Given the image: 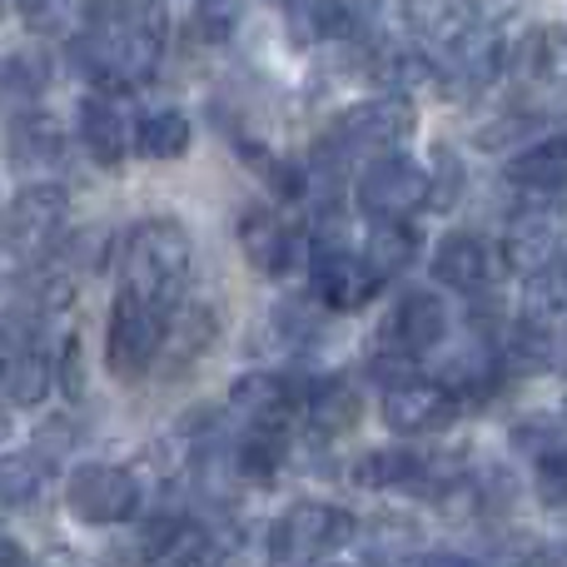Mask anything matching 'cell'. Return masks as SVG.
I'll return each instance as SVG.
<instances>
[{"mask_svg":"<svg viewBox=\"0 0 567 567\" xmlns=\"http://www.w3.org/2000/svg\"><path fill=\"white\" fill-rule=\"evenodd\" d=\"M303 419L313 423L319 433H349L353 423L363 419V399L349 379H319L309 393H303Z\"/></svg>","mask_w":567,"mask_h":567,"instance_id":"21","label":"cell"},{"mask_svg":"<svg viewBox=\"0 0 567 567\" xmlns=\"http://www.w3.org/2000/svg\"><path fill=\"white\" fill-rule=\"evenodd\" d=\"M70 443H75V423H70V419L40 423V433H35V453H40V458H60Z\"/></svg>","mask_w":567,"mask_h":567,"instance_id":"41","label":"cell"},{"mask_svg":"<svg viewBox=\"0 0 567 567\" xmlns=\"http://www.w3.org/2000/svg\"><path fill=\"white\" fill-rule=\"evenodd\" d=\"M538 130H543V120H538V115L508 110V115H498V120H488V125H478L473 145H478V150H508V145H518V140L538 135Z\"/></svg>","mask_w":567,"mask_h":567,"instance_id":"37","label":"cell"},{"mask_svg":"<svg viewBox=\"0 0 567 567\" xmlns=\"http://www.w3.org/2000/svg\"><path fill=\"white\" fill-rule=\"evenodd\" d=\"M135 150L145 159H179L189 150V120L179 110H150L135 125Z\"/></svg>","mask_w":567,"mask_h":567,"instance_id":"30","label":"cell"},{"mask_svg":"<svg viewBox=\"0 0 567 567\" xmlns=\"http://www.w3.org/2000/svg\"><path fill=\"white\" fill-rule=\"evenodd\" d=\"M503 179L538 199H553L567 189V135H548V140H533L523 145L518 155L503 165Z\"/></svg>","mask_w":567,"mask_h":567,"instance_id":"18","label":"cell"},{"mask_svg":"<svg viewBox=\"0 0 567 567\" xmlns=\"http://www.w3.org/2000/svg\"><path fill=\"white\" fill-rule=\"evenodd\" d=\"M493 269H498V255H493L488 239L473 235V229H453V235H443L439 249H433V279L458 293H483L493 284Z\"/></svg>","mask_w":567,"mask_h":567,"instance_id":"16","label":"cell"},{"mask_svg":"<svg viewBox=\"0 0 567 567\" xmlns=\"http://www.w3.org/2000/svg\"><path fill=\"white\" fill-rule=\"evenodd\" d=\"M235 468L245 473L249 483H275L279 468H284V433H269V429H255L235 453Z\"/></svg>","mask_w":567,"mask_h":567,"instance_id":"34","label":"cell"},{"mask_svg":"<svg viewBox=\"0 0 567 567\" xmlns=\"http://www.w3.org/2000/svg\"><path fill=\"white\" fill-rule=\"evenodd\" d=\"M508 65L523 80H563L567 65V30L563 25H528L508 45Z\"/></svg>","mask_w":567,"mask_h":567,"instance_id":"20","label":"cell"},{"mask_svg":"<svg viewBox=\"0 0 567 567\" xmlns=\"http://www.w3.org/2000/svg\"><path fill=\"white\" fill-rule=\"evenodd\" d=\"M309 16H313V30H319V35L353 40L369 30L373 16H379V0H313Z\"/></svg>","mask_w":567,"mask_h":567,"instance_id":"32","label":"cell"},{"mask_svg":"<svg viewBox=\"0 0 567 567\" xmlns=\"http://www.w3.org/2000/svg\"><path fill=\"white\" fill-rule=\"evenodd\" d=\"M449 50L463 85H493L503 75V65H508V45H503V35L493 25H468Z\"/></svg>","mask_w":567,"mask_h":567,"instance_id":"22","label":"cell"},{"mask_svg":"<svg viewBox=\"0 0 567 567\" xmlns=\"http://www.w3.org/2000/svg\"><path fill=\"white\" fill-rule=\"evenodd\" d=\"M463 413L453 389L433 379H409L399 389H383V423L393 433H439Z\"/></svg>","mask_w":567,"mask_h":567,"instance_id":"11","label":"cell"},{"mask_svg":"<svg viewBox=\"0 0 567 567\" xmlns=\"http://www.w3.org/2000/svg\"><path fill=\"white\" fill-rule=\"evenodd\" d=\"M165 333H169V309H159V303L120 289L115 303H110V319H105V363H110V373H115L120 383H140L150 363L159 359V349H165Z\"/></svg>","mask_w":567,"mask_h":567,"instance_id":"3","label":"cell"},{"mask_svg":"<svg viewBox=\"0 0 567 567\" xmlns=\"http://www.w3.org/2000/svg\"><path fill=\"white\" fill-rule=\"evenodd\" d=\"M50 80V60L35 50H16L0 60V100H35Z\"/></svg>","mask_w":567,"mask_h":567,"instance_id":"33","label":"cell"},{"mask_svg":"<svg viewBox=\"0 0 567 567\" xmlns=\"http://www.w3.org/2000/svg\"><path fill=\"white\" fill-rule=\"evenodd\" d=\"M513 443H518V449H528V453H538V458H548V453L567 449V443H558V429H553L548 419H523L518 433H513Z\"/></svg>","mask_w":567,"mask_h":567,"instance_id":"40","label":"cell"},{"mask_svg":"<svg viewBox=\"0 0 567 567\" xmlns=\"http://www.w3.org/2000/svg\"><path fill=\"white\" fill-rule=\"evenodd\" d=\"M379 284L383 279L373 275L363 255H349L343 245H313V255H309V289H313V299H319L323 309H333V313L363 309V303L379 293Z\"/></svg>","mask_w":567,"mask_h":567,"instance_id":"9","label":"cell"},{"mask_svg":"<svg viewBox=\"0 0 567 567\" xmlns=\"http://www.w3.org/2000/svg\"><path fill=\"white\" fill-rule=\"evenodd\" d=\"M468 10H473V0H403V25L423 40L453 45V40L473 25Z\"/></svg>","mask_w":567,"mask_h":567,"instance_id":"26","label":"cell"},{"mask_svg":"<svg viewBox=\"0 0 567 567\" xmlns=\"http://www.w3.org/2000/svg\"><path fill=\"white\" fill-rule=\"evenodd\" d=\"M538 498L548 508H567V449L538 458Z\"/></svg>","mask_w":567,"mask_h":567,"instance_id":"39","label":"cell"},{"mask_svg":"<svg viewBox=\"0 0 567 567\" xmlns=\"http://www.w3.org/2000/svg\"><path fill=\"white\" fill-rule=\"evenodd\" d=\"M413 125H419V110H413V100L403 95H373V100H359V105H349L339 120H333V145L343 150V155H393V150L403 145V140L413 135Z\"/></svg>","mask_w":567,"mask_h":567,"instance_id":"4","label":"cell"},{"mask_svg":"<svg viewBox=\"0 0 567 567\" xmlns=\"http://www.w3.org/2000/svg\"><path fill=\"white\" fill-rule=\"evenodd\" d=\"M563 419H567V399H563Z\"/></svg>","mask_w":567,"mask_h":567,"instance_id":"47","label":"cell"},{"mask_svg":"<svg viewBox=\"0 0 567 567\" xmlns=\"http://www.w3.org/2000/svg\"><path fill=\"white\" fill-rule=\"evenodd\" d=\"M359 488H423L429 483V458L413 449H379L363 453L359 468H353Z\"/></svg>","mask_w":567,"mask_h":567,"instance_id":"23","label":"cell"},{"mask_svg":"<svg viewBox=\"0 0 567 567\" xmlns=\"http://www.w3.org/2000/svg\"><path fill=\"white\" fill-rule=\"evenodd\" d=\"M523 567H567V553L563 548H533Z\"/></svg>","mask_w":567,"mask_h":567,"instance_id":"43","label":"cell"},{"mask_svg":"<svg viewBox=\"0 0 567 567\" xmlns=\"http://www.w3.org/2000/svg\"><path fill=\"white\" fill-rule=\"evenodd\" d=\"M229 409H235L249 429L284 433L293 413L303 409V393L293 389L289 379H279V373H245V379L229 389Z\"/></svg>","mask_w":567,"mask_h":567,"instance_id":"15","label":"cell"},{"mask_svg":"<svg viewBox=\"0 0 567 567\" xmlns=\"http://www.w3.org/2000/svg\"><path fill=\"white\" fill-rule=\"evenodd\" d=\"M523 319H533V323H558L567 319V249L563 255H553L548 265L538 269V275H528V293H523Z\"/></svg>","mask_w":567,"mask_h":567,"instance_id":"29","label":"cell"},{"mask_svg":"<svg viewBox=\"0 0 567 567\" xmlns=\"http://www.w3.org/2000/svg\"><path fill=\"white\" fill-rule=\"evenodd\" d=\"M189 229L169 215H150L140 225H130L125 245H120V265H125V289L140 299L159 303V309H175L179 289L189 279Z\"/></svg>","mask_w":567,"mask_h":567,"instance_id":"2","label":"cell"},{"mask_svg":"<svg viewBox=\"0 0 567 567\" xmlns=\"http://www.w3.org/2000/svg\"><path fill=\"white\" fill-rule=\"evenodd\" d=\"M75 6L80 0H20V16H25V25L40 30V35H65Z\"/></svg>","mask_w":567,"mask_h":567,"instance_id":"38","label":"cell"},{"mask_svg":"<svg viewBox=\"0 0 567 567\" xmlns=\"http://www.w3.org/2000/svg\"><path fill=\"white\" fill-rule=\"evenodd\" d=\"M60 383H65L70 399L85 393V373H80V339H65V353H60Z\"/></svg>","mask_w":567,"mask_h":567,"instance_id":"42","label":"cell"},{"mask_svg":"<svg viewBox=\"0 0 567 567\" xmlns=\"http://www.w3.org/2000/svg\"><path fill=\"white\" fill-rule=\"evenodd\" d=\"M65 508L90 528H110V523L135 518L140 483L120 463H80L65 478Z\"/></svg>","mask_w":567,"mask_h":567,"instance_id":"6","label":"cell"},{"mask_svg":"<svg viewBox=\"0 0 567 567\" xmlns=\"http://www.w3.org/2000/svg\"><path fill=\"white\" fill-rule=\"evenodd\" d=\"M65 215H70V195L55 185V179H35L25 185L6 209V245L10 255L20 259H45L50 249L65 235Z\"/></svg>","mask_w":567,"mask_h":567,"instance_id":"5","label":"cell"},{"mask_svg":"<svg viewBox=\"0 0 567 567\" xmlns=\"http://www.w3.org/2000/svg\"><path fill=\"white\" fill-rule=\"evenodd\" d=\"M0 433H6V413H0Z\"/></svg>","mask_w":567,"mask_h":567,"instance_id":"46","label":"cell"},{"mask_svg":"<svg viewBox=\"0 0 567 567\" xmlns=\"http://www.w3.org/2000/svg\"><path fill=\"white\" fill-rule=\"evenodd\" d=\"M553 363H558V369L567 373V333H563V339H558V343H553Z\"/></svg>","mask_w":567,"mask_h":567,"instance_id":"45","label":"cell"},{"mask_svg":"<svg viewBox=\"0 0 567 567\" xmlns=\"http://www.w3.org/2000/svg\"><path fill=\"white\" fill-rule=\"evenodd\" d=\"M563 80H567V65H563Z\"/></svg>","mask_w":567,"mask_h":567,"instance_id":"48","label":"cell"},{"mask_svg":"<svg viewBox=\"0 0 567 567\" xmlns=\"http://www.w3.org/2000/svg\"><path fill=\"white\" fill-rule=\"evenodd\" d=\"M75 135H80V145L90 150V159L105 169L125 165L130 145H135V125L125 120V110H120V100L110 95V90H95V95L80 100Z\"/></svg>","mask_w":567,"mask_h":567,"instance_id":"14","label":"cell"},{"mask_svg":"<svg viewBox=\"0 0 567 567\" xmlns=\"http://www.w3.org/2000/svg\"><path fill=\"white\" fill-rule=\"evenodd\" d=\"M65 159H70V135L60 120L40 115V110L16 115V125H10V165L20 175H55V169H65Z\"/></svg>","mask_w":567,"mask_h":567,"instance_id":"17","label":"cell"},{"mask_svg":"<svg viewBox=\"0 0 567 567\" xmlns=\"http://www.w3.org/2000/svg\"><path fill=\"white\" fill-rule=\"evenodd\" d=\"M409 553H419V528H409L403 518H383L363 533V558L373 567H393L409 558Z\"/></svg>","mask_w":567,"mask_h":567,"instance_id":"35","label":"cell"},{"mask_svg":"<svg viewBox=\"0 0 567 567\" xmlns=\"http://www.w3.org/2000/svg\"><path fill=\"white\" fill-rule=\"evenodd\" d=\"M363 259L379 279H393L419 259V235H413L409 219H373L369 245H363Z\"/></svg>","mask_w":567,"mask_h":567,"instance_id":"24","label":"cell"},{"mask_svg":"<svg viewBox=\"0 0 567 567\" xmlns=\"http://www.w3.org/2000/svg\"><path fill=\"white\" fill-rule=\"evenodd\" d=\"M45 493L40 453H0V508H30Z\"/></svg>","mask_w":567,"mask_h":567,"instance_id":"31","label":"cell"},{"mask_svg":"<svg viewBox=\"0 0 567 567\" xmlns=\"http://www.w3.org/2000/svg\"><path fill=\"white\" fill-rule=\"evenodd\" d=\"M215 333H219V313L209 309V303H185V313H179V319L169 323V333H165L169 369H189V363L215 343Z\"/></svg>","mask_w":567,"mask_h":567,"instance_id":"28","label":"cell"},{"mask_svg":"<svg viewBox=\"0 0 567 567\" xmlns=\"http://www.w3.org/2000/svg\"><path fill=\"white\" fill-rule=\"evenodd\" d=\"M349 533H353V518L343 508L319 503V498H299L293 508L279 513L269 543H275V553L284 563H313V558H323V553L339 548Z\"/></svg>","mask_w":567,"mask_h":567,"instance_id":"8","label":"cell"},{"mask_svg":"<svg viewBox=\"0 0 567 567\" xmlns=\"http://www.w3.org/2000/svg\"><path fill=\"white\" fill-rule=\"evenodd\" d=\"M169 40V20L159 0H110L75 40H70V65L85 70L100 90H130L155 75Z\"/></svg>","mask_w":567,"mask_h":567,"instance_id":"1","label":"cell"},{"mask_svg":"<svg viewBox=\"0 0 567 567\" xmlns=\"http://www.w3.org/2000/svg\"><path fill=\"white\" fill-rule=\"evenodd\" d=\"M419 567H473V563H463V558H453V553H433V558H423Z\"/></svg>","mask_w":567,"mask_h":567,"instance_id":"44","label":"cell"},{"mask_svg":"<svg viewBox=\"0 0 567 567\" xmlns=\"http://www.w3.org/2000/svg\"><path fill=\"white\" fill-rule=\"evenodd\" d=\"M0 6H6V0H0Z\"/></svg>","mask_w":567,"mask_h":567,"instance_id":"49","label":"cell"},{"mask_svg":"<svg viewBox=\"0 0 567 567\" xmlns=\"http://www.w3.org/2000/svg\"><path fill=\"white\" fill-rule=\"evenodd\" d=\"M429 205V165L409 155H379L359 175V209L369 219H409Z\"/></svg>","mask_w":567,"mask_h":567,"instance_id":"7","label":"cell"},{"mask_svg":"<svg viewBox=\"0 0 567 567\" xmlns=\"http://www.w3.org/2000/svg\"><path fill=\"white\" fill-rule=\"evenodd\" d=\"M463 199V159L449 145H433L429 155V209H453Z\"/></svg>","mask_w":567,"mask_h":567,"instance_id":"36","label":"cell"},{"mask_svg":"<svg viewBox=\"0 0 567 567\" xmlns=\"http://www.w3.org/2000/svg\"><path fill=\"white\" fill-rule=\"evenodd\" d=\"M50 359L30 343V349H16V353H6L0 359V393H6L16 409H35L40 399L50 393Z\"/></svg>","mask_w":567,"mask_h":567,"instance_id":"25","label":"cell"},{"mask_svg":"<svg viewBox=\"0 0 567 567\" xmlns=\"http://www.w3.org/2000/svg\"><path fill=\"white\" fill-rule=\"evenodd\" d=\"M235 235H239V249H245V259L259 269V275H269V279L289 275V269L303 259L299 229L284 225L275 209H265V205L245 209V215H239V229H235Z\"/></svg>","mask_w":567,"mask_h":567,"instance_id":"13","label":"cell"},{"mask_svg":"<svg viewBox=\"0 0 567 567\" xmlns=\"http://www.w3.org/2000/svg\"><path fill=\"white\" fill-rule=\"evenodd\" d=\"M558 235H563V209L538 199V205H523L508 215V229H503V265L518 269V275H538L553 255H558Z\"/></svg>","mask_w":567,"mask_h":567,"instance_id":"10","label":"cell"},{"mask_svg":"<svg viewBox=\"0 0 567 567\" xmlns=\"http://www.w3.org/2000/svg\"><path fill=\"white\" fill-rule=\"evenodd\" d=\"M383 339H389V349L413 353V359L429 353V349H439V343L449 339V303H443L433 289L399 293L389 323H383Z\"/></svg>","mask_w":567,"mask_h":567,"instance_id":"12","label":"cell"},{"mask_svg":"<svg viewBox=\"0 0 567 567\" xmlns=\"http://www.w3.org/2000/svg\"><path fill=\"white\" fill-rule=\"evenodd\" d=\"M498 363H503V373H513V379H528V373L548 369V363H553L548 329H543V323H533V319H518L498 339Z\"/></svg>","mask_w":567,"mask_h":567,"instance_id":"27","label":"cell"},{"mask_svg":"<svg viewBox=\"0 0 567 567\" xmlns=\"http://www.w3.org/2000/svg\"><path fill=\"white\" fill-rule=\"evenodd\" d=\"M373 75H379L393 95H443V90H449L443 65L433 55H423V50H399V45L379 50V55H373Z\"/></svg>","mask_w":567,"mask_h":567,"instance_id":"19","label":"cell"}]
</instances>
